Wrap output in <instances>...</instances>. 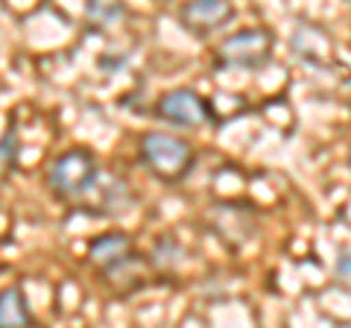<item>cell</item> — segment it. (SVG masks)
<instances>
[{
	"label": "cell",
	"instance_id": "obj_6",
	"mask_svg": "<svg viewBox=\"0 0 351 328\" xmlns=\"http://www.w3.org/2000/svg\"><path fill=\"white\" fill-rule=\"evenodd\" d=\"M232 18H234V6L226 3V0H191V3L179 9V21L199 38L226 27Z\"/></svg>",
	"mask_w": 351,
	"mask_h": 328
},
{
	"label": "cell",
	"instance_id": "obj_3",
	"mask_svg": "<svg viewBox=\"0 0 351 328\" xmlns=\"http://www.w3.org/2000/svg\"><path fill=\"white\" fill-rule=\"evenodd\" d=\"M272 45H276V36L267 27H249L232 32L228 38H223V45L217 47V68H261L267 65L272 56Z\"/></svg>",
	"mask_w": 351,
	"mask_h": 328
},
{
	"label": "cell",
	"instance_id": "obj_12",
	"mask_svg": "<svg viewBox=\"0 0 351 328\" xmlns=\"http://www.w3.org/2000/svg\"><path fill=\"white\" fill-rule=\"evenodd\" d=\"M348 161H351V152H348Z\"/></svg>",
	"mask_w": 351,
	"mask_h": 328
},
{
	"label": "cell",
	"instance_id": "obj_5",
	"mask_svg": "<svg viewBox=\"0 0 351 328\" xmlns=\"http://www.w3.org/2000/svg\"><path fill=\"white\" fill-rule=\"evenodd\" d=\"M156 115L179 129H193V126L205 124V120H214V108L193 89H173L158 97Z\"/></svg>",
	"mask_w": 351,
	"mask_h": 328
},
{
	"label": "cell",
	"instance_id": "obj_10",
	"mask_svg": "<svg viewBox=\"0 0 351 328\" xmlns=\"http://www.w3.org/2000/svg\"><path fill=\"white\" fill-rule=\"evenodd\" d=\"M126 9L120 6V3H100V0H91L85 9V15L88 21H94V24H100V27H108V24H114V21L123 18Z\"/></svg>",
	"mask_w": 351,
	"mask_h": 328
},
{
	"label": "cell",
	"instance_id": "obj_9",
	"mask_svg": "<svg viewBox=\"0 0 351 328\" xmlns=\"http://www.w3.org/2000/svg\"><path fill=\"white\" fill-rule=\"evenodd\" d=\"M182 255H184V249L176 244L173 237H161L156 244V249H152V255H149V264L156 270H173L182 261Z\"/></svg>",
	"mask_w": 351,
	"mask_h": 328
},
{
	"label": "cell",
	"instance_id": "obj_11",
	"mask_svg": "<svg viewBox=\"0 0 351 328\" xmlns=\"http://www.w3.org/2000/svg\"><path fill=\"white\" fill-rule=\"evenodd\" d=\"M337 276L351 284V249H343L337 258Z\"/></svg>",
	"mask_w": 351,
	"mask_h": 328
},
{
	"label": "cell",
	"instance_id": "obj_2",
	"mask_svg": "<svg viewBox=\"0 0 351 328\" xmlns=\"http://www.w3.org/2000/svg\"><path fill=\"white\" fill-rule=\"evenodd\" d=\"M138 156L147 167L156 173V176L176 182L182 176H188L191 170V161H193V152L191 144L182 138H176L170 132H147L141 135V144H138Z\"/></svg>",
	"mask_w": 351,
	"mask_h": 328
},
{
	"label": "cell",
	"instance_id": "obj_7",
	"mask_svg": "<svg viewBox=\"0 0 351 328\" xmlns=\"http://www.w3.org/2000/svg\"><path fill=\"white\" fill-rule=\"evenodd\" d=\"M0 328H36L27 296L21 288L0 290Z\"/></svg>",
	"mask_w": 351,
	"mask_h": 328
},
{
	"label": "cell",
	"instance_id": "obj_8",
	"mask_svg": "<svg viewBox=\"0 0 351 328\" xmlns=\"http://www.w3.org/2000/svg\"><path fill=\"white\" fill-rule=\"evenodd\" d=\"M132 253V240L129 235H120V232H108V235H97L91 244H88V258L94 264H100L103 270L117 264L120 258H126Z\"/></svg>",
	"mask_w": 351,
	"mask_h": 328
},
{
	"label": "cell",
	"instance_id": "obj_1",
	"mask_svg": "<svg viewBox=\"0 0 351 328\" xmlns=\"http://www.w3.org/2000/svg\"><path fill=\"white\" fill-rule=\"evenodd\" d=\"M100 182V167L97 159L88 150H68L59 159H53L47 170L50 191L62 196V200H80V196L91 194Z\"/></svg>",
	"mask_w": 351,
	"mask_h": 328
},
{
	"label": "cell",
	"instance_id": "obj_4",
	"mask_svg": "<svg viewBox=\"0 0 351 328\" xmlns=\"http://www.w3.org/2000/svg\"><path fill=\"white\" fill-rule=\"evenodd\" d=\"M205 223L217 235L219 244H226L232 249H240L243 244H249L258 232L255 211L240 202H214L211 209L205 211Z\"/></svg>",
	"mask_w": 351,
	"mask_h": 328
}]
</instances>
